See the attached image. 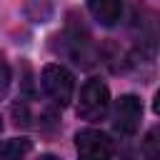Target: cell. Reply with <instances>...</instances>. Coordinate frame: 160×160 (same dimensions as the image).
Returning a JSON list of instances; mask_svg holds the SVG:
<instances>
[{"instance_id": "obj_6", "label": "cell", "mask_w": 160, "mask_h": 160, "mask_svg": "<svg viewBox=\"0 0 160 160\" xmlns=\"http://www.w3.org/2000/svg\"><path fill=\"white\" fill-rule=\"evenodd\" d=\"M30 140L28 138H10L0 142V160H22L30 152Z\"/></svg>"}, {"instance_id": "obj_1", "label": "cell", "mask_w": 160, "mask_h": 160, "mask_svg": "<svg viewBox=\"0 0 160 160\" xmlns=\"http://www.w3.org/2000/svg\"><path fill=\"white\" fill-rule=\"evenodd\" d=\"M40 82H42L45 95H48L55 105H60V108L70 105L72 92H75V80H72V72H70L68 68H62V65H58V62L45 65Z\"/></svg>"}, {"instance_id": "obj_3", "label": "cell", "mask_w": 160, "mask_h": 160, "mask_svg": "<svg viewBox=\"0 0 160 160\" xmlns=\"http://www.w3.org/2000/svg\"><path fill=\"white\" fill-rule=\"evenodd\" d=\"M75 148L80 160H110L112 155V140L95 128H85L75 135Z\"/></svg>"}, {"instance_id": "obj_7", "label": "cell", "mask_w": 160, "mask_h": 160, "mask_svg": "<svg viewBox=\"0 0 160 160\" xmlns=\"http://www.w3.org/2000/svg\"><path fill=\"white\" fill-rule=\"evenodd\" d=\"M142 155L145 160H160V130L152 128L142 140Z\"/></svg>"}, {"instance_id": "obj_5", "label": "cell", "mask_w": 160, "mask_h": 160, "mask_svg": "<svg viewBox=\"0 0 160 160\" xmlns=\"http://www.w3.org/2000/svg\"><path fill=\"white\" fill-rule=\"evenodd\" d=\"M88 10L95 22H100L102 28H112L122 15V0H88Z\"/></svg>"}, {"instance_id": "obj_9", "label": "cell", "mask_w": 160, "mask_h": 160, "mask_svg": "<svg viewBox=\"0 0 160 160\" xmlns=\"http://www.w3.org/2000/svg\"><path fill=\"white\" fill-rule=\"evenodd\" d=\"M38 160H58L55 155H42V158H38Z\"/></svg>"}, {"instance_id": "obj_4", "label": "cell", "mask_w": 160, "mask_h": 160, "mask_svg": "<svg viewBox=\"0 0 160 160\" xmlns=\"http://www.w3.org/2000/svg\"><path fill=\"white\" fill-rule=\"evenodd\" d=\"M142 120V105L135 95H120L112 110V128L120 135H135Z\"/></svg>"}, {"instance_id": "obj_10", "label": "cell", "mask_w": 160, "mask_h": 160, "mask_svg": "<svg viewBox=\"0 0 160 160\" xmlns=\"http://www.w3.org/2000/svg\"><path fill=\"white\" fill-rule=\"evenodd\" d=\"M0 130H2V118H0Z\"/></svg>"}, {"instance_id": "obj_8", "label": "cell", "mask_w": 160, "mask_h": 160, "mask_svg": "<svg viewBox=\"0 0 160 160\" xmlns=\"http://www.w3.org/2000/svg\"><path fill=\"white\" fill-rule=\"evenodd\" d=\"M8 88H10V68H8V62L0 58V98L8 92Z\"/></svg>"}, {"instance_id": "obj_2", "label": "cell", "mask_w": 160, "mask_h": 160, "mask_svg": "<svg viewBox=\"0 0 160 160\" xmlns=\"http://www.w3.org/2000/svg\"><path fill=\"white\" fill-rule=\"evenodd\" d=\"M110 108V90L102 80L92 78L82 85L78 100V115L82 120H102Z\"/></svg>"}]
</instances>
